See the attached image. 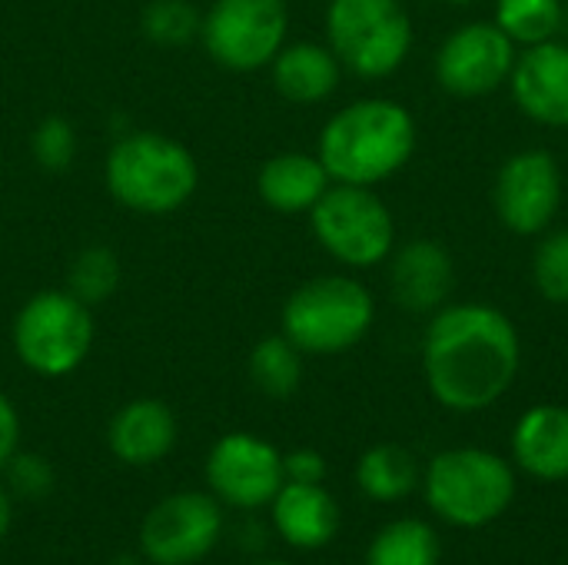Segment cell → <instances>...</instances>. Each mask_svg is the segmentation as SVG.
Masks as SVG:
<instances>
[{"instance_id":"7","label":"cell","mask_w":568,"mask_h":565,"mask_svg":"<svg viewBox=\"0 0 568 565\" xmlns=\"http://www.w3.org/2000/svg\"><path fill=\"white\" fill-rule=\"evenodd\" d=\"M93 346V316L70 290L33 293L13 320V353L17 360L43 376L60 380L80 370Z\"/></svg>"},{"instance_id":"24","label":"cell","mask_w":568,"mask_h":565,"mask_svg":"<svg viewBox=\"0 0 568 565\" xmlns=\"http://www.w3.org/2000/svg\"><path fill=\"white\" fill-rule=\"evenodd\" d=\"M566 7L562 0H496V27L516 43V47H532L556 40L562 30Z\"/></svg>"},{"instance_id":"20","label":"cell","mask_w":568,"mask_h":565,"mask_svg":"<svg viewBox=\"0 0 568 565\" xmlns=\"http://www.w3.org/2000/svg\"><path fill=\"white\" fill-rule=\"evenodd\" d=\"M329 173L316 153H276L256 176L260 200L276 213H310L329 190Z\"/></svg>"},{"instance_id":"28","label":"cell","mask_w":568,"mask_h":565,"mask_svg":"<svg viewBox=\"0 0 568 565\" xmlns=\"http://www.w3.org/2000/svg\"><path fill=\"white\" fill-rule=\"evenodd\" d=\"M3 486L10 490L13 500L37 503V500L50 496V490L57 486V473H53V466L43 456L17 450L13 460L3 466Z\"/></svg>"},{"instance_id":"4","label":"cell","mask_w":568,"mask_h":565,"mask_svg":"<svg viewBox=\"0 0 568 565\" xmlns=\"http://www.w3.org/2000/svg\"><path fill=\"white\" fill-rule=\"evenodd\" d=\"M106 190L133 213L166 216L176 213L200 183L193 153L163 133L130 130L106 153Z\"/></svg>"},{"instance_id":"25","label":"cell","mask_w":568,"mask_h":565,"mask_svg":"<svg viewBox=\"0 0 568 565\" xmlns=\"http://www.w3.org/2000/svg\"><path fill=\"white\" fill-rule=\"evenodd\" d=\"M120 286V260L113 256V250L106 246H87L73 256L70 273H67V290L87 303L97 306L103 300H110Z\"/></svg>"},{"instance_id":"8","label":"cell","mask_w":568,"mask_h":565,"mask_svg":"<svg viewBox=\"0 0 568 565\" xmlns=\"http://www.w3.org/2000/svg\"><path fill=\"white\" fill-rule=\"evenodd\" d=\"M310 226L320 246L343 266L369 270L396 250V223L373 186L329 183L310 210Z\"/></svg>"},{"instance_id":"33","label":"cell","mask_w":568,"mask_h":565,"mask_svg":"<svg viewBox=\"0 0 568 565\" xmlns=\"http://www.w3.org/2000/svg\"><path fill=\"white\" fill-rule=\"evenodd\" d=\"M253 565H293V563H286V559H263V563H253Z\"/></svg>"},{"instance_id":"10","label":"cell","mask_w":568,"mask_h":565,"mask_svg":"<svg viewBox=\"0 0 568 565\" xmlns=\"http://www.w3.org/2000/svg\"><path fill=\"white\" fill-rule=\"evenodd\" d=\"M223 526V506L213 493L183 490L150 506L136 546L146 565H196L220 546Z\"/></svg>"},{"instance_id":"23","label":"cell","mask_w":568,"mask_h":565,"mask_svg":"<svg viewBox=\"0 0 568 565\" xmlns=\"http://www.w3.org/2000/svg\"><path fill=\"white\" fill-rule=\"evenodd\" d=\"M250 380L270 400H286L303 383V353L283 336H266L250 353Z\"/></svg>"},{"instance_id":"12","label":"cell","mask_w":568,"mask_h":565,"mask_svg":"<svg viewBox=\"0 0 568 565\" xmlns=\"http://www.w3.org/2000/svg\"><path fill=\"white\" fill-rule=\"evenodd\" d=\"M499 223L516 236H542L562 206V170L549 150L513 153L493 183Z\"/></svg>"},{"instance_id":"14","label":"cell","mask_w":568,"mask_h":565,"mask_svg":"<svg viewBox=\"0 0 568 565\" xmlns=\"http://www.w3.org/2000/svg\"><path fill=\"white\" fill-rule=\"evenodd\" d=\"M509 90L529 120L568 130V43L546 40L523 47L509 77Z\"/></svg>"},{"instance_id":"11","label":"cell","mask_w":568,"mask_h":565,"mask_svg":"<svg viewBox=\"0 0 568 565\" xmlns=\"http://www.w3.org/2000/svg\"><path fill=\"white\" fill-rule=\"evenodd\" d=\"M206 493L223 509L256 513L273 503L283 490V453L256 433H226L206 453Z\"/></svg>"},{"instance_id":"3","label":"cell","mask_w":568,"mask_h":565,"mask_svg":"<svg viewBox=\"0 0 568 565\" xmlns=\"http://www.w3.org/2000/svg\"><path fill=\"white\" fill-rule=\"evenodd\" d=\"M419 486L439 523L453 529H486L516 503L519 470L493 450L453 446L426 463Z\"/></svg>"},{"instance_id":"19","label":"cell","mask_w":568,"mask_h":565,"mask_svg":"<svg viewBox=\"0 0 568 565\" xmlns=\"http://www.w3.org/2000/svg\"><path fill=\"white\" fill-rule=\"evenodd\" d=\"M270 70H273V87L290 103H323L326 97L336 93L343 77V63L329 50V43H313V40L286 43L273 57Z\"/></svg>"},{"instance_id":"30","label":"cell","mask_w":568,"mask_h":565,"mask_svg":"<svg viewBox=\"0 0 568 565\" xmlns=\"http://www.w3.org/2000/svg\"><path fill=\"white\" fill-rule=\"evenodd\" d=\"M286 483H326V460L316 450H293L283 453Z\"/></svg>"},{"instance_id":"21","label":"cell","mask_w":568,"mask_h":565,"mask_svg":"<svg viewBox=\"0 0 568 565\" xmlns=\"http://www.w3.org/2000/svg\"><path fill=\"white\" fill-rule=\"evenodd\" d=\"M423 483V466L419 460L399 446V443H379L369 446L359 463H356V486L366 500L393 506L409 500Z\"/></svg>"},{"instance_id":"29","label":"cell","mask_w":568,"mask_h":565,"mask_svg":"<svg viewBox=\"0 0 568 565\" xmlns=\"http://www.w3.org/2000/svg\"><path fill=\"white\" fill-rule=\"evenodd\" d=\"M37 163L50 173H63L77 157V130L63 117H47L30 140Z\"/></svg>"},{"instance_id":"1","label":"cell","mask_w":568,"mask_h":565,"mask_svg":"<svg viewBox=\"0 0 568 565\" xmlns=\"http://www.w3.org/2000/svg\"><path fill=\"white\" fill-rule=\"evenodd\" d=\"M523 370L516 323L486 303H446L423 336V376L429 396L449 413L496 406Z\"/></svg>"},{"instance_id":"17","label":"cell","mask_w":568,"mask_h":565,"mask_svg":"<svg viewBox=\"0 0 568 565\" xmlns=\"http://www.w3.org/2000/svg\"><path fill=\"white\" fill-rule=\"evenodd\" d=\"M276 536L300 553H316L329 546L339 533V503L326 483H283V490L266 506Z\"/></svg>"},{"instance_id":"2","label":"cell","mask_w":568,"mask_h":565,"mask_svg":"<svg viewBox=\"0 0 568 565\" xmlns=\"http://www.w3.org/2000/svg\"><path fill=\"white\" fill-rule=\"evenodd\" d=\"M416 153L413 113L386 97H363L333 113L320 133L316 157L333 183L376 186L396 176Z\"/></svg>"},{"instance_id":"13","label":"cell","mask_w":568,"mask_h":565,"mask_svg":"<svg viewBox=\"0 0 568 565\" xmlns=\"http://www.w3.org/2000/svg\"><path fill=\"white\" fill-rule=\"evenodd\" d=\"M519 47L493 23L473 20L456 27L436 50V83L453 97H486L509 83Z\"/></svg>"},{"instance_id":"31","label":"cell","mask_w":568,"mask_h":565,"mask_svg":"<svg viewBox=\"0 0 568 565\" xmlns=\"http://www.w3.org/2000/svg\"><path fill=\"white\" fill-rule=\"evenodd\" d=\"M20 450V413L10 403V396L0 393V473Z\"/></svg>"},{"instance_id":"9","label":"cell","mask_w":568,"mask_h":565,"mask_svg":"<svg viewBox=\"0 0 568 565\" xmlns=\"http://www.w3.org/2000/svg\"><path fill=\"white\" fill-rule=\"evenodd\" d=\"M286 0H216L200 20L206 53L240 73L270 67L286 47Z\"/></svg>"},{"instance_id":"22","label":"cell","mask_w":568,"mask_h":565,"mask_svg":"<svg viewBox=\"0 0 568 565\" xmlns=\"http://www.w3.org/2000/svg\"><path fill=\"white\" fill-rule=\"evenodd\" d=\"M443 543L439 533L413 516L386 523L366 546L363 565H439Z\"/></svg>"},{"instance_id":"15","label":"cell","mask_w":568,"mask_h":565,"mask_svg":"<svg viewBox=\"0 0 568 565\" xmlns=\"http://www.w3.org/2000/svg\"><path fill=\"white\" fill-rule=\"evenodd\" d=\"M453 283V256L436 240L419 236L389 253V290L393 300L409 313H436L446 306Z\"/></svg>"},{"instance_id":"34","label":"cell","mask_w":568,"mask_h":565,"mask_svg":"<svg viewBox=\"0 0 568 565\" xmlns=\"http://www.w3.org/2000/svg\"><path fill=\"white\" fill-rule=\"evenodd\" d=\"M439 3H453V7H459V3H476V0H439Z\"/></svg>"},{"instance_id":"6","label":"cell","mask_w":568,"mask_h":565,"mask_svg":"<svg viewBox=\"0 0 568 565\" xmlns=\"http://www.w3.org/2000/svg\"><path fill=\"white\" fill-rule=\"evenodd\" d=\"M326 43L363 80L393 77L413 50V20L399 0H329Z\"/></svg>"},{"instance_id":"18","label":"cell","mask_w":568,"mask_h":565,"mask_svg":"<svg viewBox=\"0 0 568 565\" xmlns=\"http://www.w3.org/2000/svg\"><path fill=\"white\" fill-rule=\"evenodd\" d=\"M106 446L123 466H153L176 446V416L160 400H133L113 413L106 426Z\"/></svg>"},{"instance_id":"27","label":"cell","mask_w":568,"mask_h":565,"mask_svg":"<svg viewBox=\"0 0 568 565\" xmlns=\"http://www.w3.org/2000/svg\"><path fill=\"white\" fill-rule=\"evenodd\" d=\"M200 13L190 7V0H150L143 10V33L153 43H186L200 33Z\"/></svg>"},{"instance_id":"16","label":"cell","mask_w":568,"mask_h":565,"mask_svg":"<svg viewBox=\"0 0 568 565\" xmlns=\"http://www.w3.org/2000/svg\"><path fill=\"white\" fill-rule=\"evenodd\" d=\"M513 466L536 483H566L568 480V406L539 403L529 406L509 440Z\"/></svg>"},{"instance_id":"32","label":"cell","mask_w":568,"mask_h":565,"mask_svg":"<svg viewBox=\"0 0 568 565\" xmlns=\"http://www.w3.org/2000/svg\"><path fill=\"white\" fill-rule=\"evenodd\" d=\"M10 526H13V496H10V490L0 483V543L7 539Z\"/></svg>"},{"instance_id":"26","label":"cell","mask_w":568,"mask_h":565,"mask_svg":"<svg viewBox=\"0 0 568 565\" xmlns=\"http://www.w3.org/2000/svg\"><path fill=\"white\" fill-rule=\"evenodd\" d=\"M532 283L542 300L568 306V226L542 233L532 253Z\"/></svg>"},{"instance_id":"5","label":"cell","mask_w":568,"mask_h":565,"mask_svg":"<svg viewBox=\"0 0 568 565\" xmlns=\"http://www.w3.org/2000/svg\"><path fill=\"white\" fill-rule=\"evenodd\" d=\"M376 320L369 290L353 276H316L283 303V336L303 356H339L366 340Z\"/></svg>"}]
</instances>
